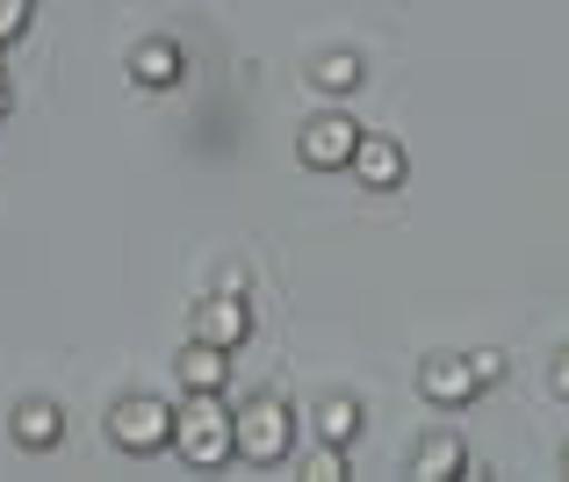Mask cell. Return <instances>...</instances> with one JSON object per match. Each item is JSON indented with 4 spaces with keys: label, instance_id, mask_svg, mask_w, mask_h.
Wrapping results in <instances>:
<instances>
[{
    "label": "cell",
    "instance_id": "6da1fadb",
    "mask_svg": "<svg viewBox=\"0 0 569 482\" xmlns=\"http://www.w3.org/2000/svg\"><path fill=\"white\" fill-rule=\"evenodd\" d=\"M296 446V403L260 389V396H238L231 403V454L252 461V469H281Z\"/></svg>",
    "mask_w": 569,
    "mask_h": 482
},
{
    "label": "cell",
    "instance_id": "7a4b0ae2",
    "mask_svg": "<svg viewBox=\"0 0 569 482\" xmlns=\"http://www.w3.org/2000/svg\"><path fill=\"white\" fill-rule=\"evenodd\" d=\"M167 446L188 469H223L231 461V403H223V389H181Z\"/></svg>",
    "mask_w": 569,
    "mask_h": 482
},
{
    "label": "cell",
    "instance_id": "3957f363",
    "mask_svg": "<svg viewBox=\"0 0 569 482\" xmlns=\"http://www.w3.org/2000/svg\"><path fill=\"white\" fill-rule=\"evenodd\" d=\"M109 446L116 454H167V440H173V403L167 396H152V389H130V396H116L109 403Z\"/></svg>",
    "mask_w": 569,
    "mask_h": 482
},
{
    "label": "cell",
    "instance_id": "277c9868",
    "mask_svg": "<svg viewBox=\"0 0 569 482\" xmlns=\"http://www.w3.org/2000/svg\"><path fill=\"white\" fill-rule=\"evenodd\" d=\"M353 144H361V123H353L347 109H318L303 123V138H296V159H303L310 173H347Z\"/></svg>",
    "mask_w": 569,
    "mask_h": 482
},
{
    "label": "cell",
    "instance_id": "5b68a950",
    "mask_svg": "<svg viewBox=\"0 0 569 482\" xmlns=\"http://www.w3.org/2000/svg\"><path fill=\"white\" fill-rule=\"evenodd\" d=\"M188 339H209V345H223V353H238V345L252 339V303H246V289L202 295V303H194V318H188Z\"/></svg>",
    "mask_w": 569,
    "mask_h": 482
},
{
    "label": "cell",
    "instance_id": "8992f818",
    "mask_svg": "<svg viewBox=\"0 0 569 482\" xmlns=\"http://www.w3.org/2000/svg\"><path fill=\"white\" fill-rule=\"evenodd\" d=\"M418 396L440 403V411H469V403L483 396V374H476L469 353H432L426 368H418Z\"/></svg>",
    "mask_w": 569,
    "mask_h": 482
},
{
    "label": "cell",
    "instance_id": "52a82bcc",
    "mask_svg": "<svg viewBox=\"0 0 569 482\" xmlns=\"http://www.w3.org/2000/svg\"><path fill=\"white\" fill-rule=\"evenodd\" d=\"M347 173L361 180V188L389 194V188H403V180H411V159H403V144H397V138H382V130H361V144H353Z\"/></svg>",
    "mask_w": 569,
    "mask_h": 482
},
{
    "label": "cell",
    "instance_id": "ba28073f",
    "mask_svg": "<svg viewBox=\"0 0 569 482\" xmlns=\"http://www.w3.org/2000/svg\"><path fill=\"white\" fill-rule=\"evenodd\" d=\"M188 72V51L173 37H138L130 43V80L138 87H173Z\"/></svg>",
    "mask_w": 569,
    "mask_h": 482
},
{
    "label": "cell",
    "instance_id": "9c48e42d",
    "mask_svg": "<svg viewBox=\"0 0 569 482\" xmlns=\"http://www.w3.org/2000/svg\"><path fill=\"white\" fill-rule=\"evenodd\" d=\"M58 440H66V411H58L51 396L14 403V446H22V454H51Z\"/></svg>",
    "mask_w": 569,
    "mask_h": 482
},
{
    "label": "cell",
    "instance_id": "30bf717a",
    "mask_svg": "<svg viewBox=\"0 0 569 482\" xmlns=\"http://www.w3.org/2000/svg\"><path fill=\"white\" fill-rule=\"evenodd\" d=\"M361 80H368V58L353 51V43H347V51H318V58H310V87H318L325 101L361 94Z\"/></svg>",
    "mask_w": 569,
    "mask_h": 482
},
{
    "label": "cell",
    "instance_id": "8fae6325",
    "mask_svg": "<svg viewBox=\"0 0 569 482\" xmlns=\"http://www.w3.org/2000/svg\"><path fill=\"white\" fill-rule=\"evenodd\" d=\"M173 382L181 389H231V353L209 339H188L181 360H173Z\"/></svg>",
    "mask_w": 569,
    "mask_h": 482
},
{
    "label": "cell",
    "instance_id": "7c38bea8",
    "mask_svg": "<svg viewBox=\"0 0 569 482\" xmlns=\"http://www.w3.org/2000/svg\"><path fill=\"white\" fill-rule=\"evenodd\" d=\"M469 469L476 461H469V446H461L455 432H432V440H418V454H411V482H455Z\"/></svg>",
    "mask_w": 569,
    "mask_h": 482
},
{
    "label": "cell",
    "instance_id": "4fadbf2b",
    "mask_svg": "<svg viewBox=\"0 0 569 482\" xmlns=\"http://www.w3.org/2000/svg\"><path fill=\"white\" fill-rule=\"evenodd\" d=\"M361 425H368L361 396H347V389L318 396V440H325V446H353V440H361Z\"/></svg>",
    "mask_w": 569,
    "mask_h": 482
},
{
    "label": "cell",
    "instance_id": "5bb4252c",
    "mask_svg": "<svg viewBox=\"0 0 569 482\" xmlns=\"http://www.w3.org/2000/svg\"><path fill=\"white\" fill-rule=\"evenodd\" d=\"M296 475H303V482H347L353 461H347V446H325V440H318V454L296 461Z\"/></svg>",
    "mask_w": 569,
    "mask_h": 482
},
{
    "label": "cell",
    "instance_id": "9a60e30c",
    "mask_svg": "<svg viewBox=\"0 0 569 482\" xmlns=\"http://www.w3.org/2000/svg\"><path fill=\"white\" fill-rule=\"evenodd\" d=\"M29 22H37V0H0V51H8V43H22Z\"/></svg>",
    "mask_w": 569,
    "mask_h": 482
},
{
    "label": "cell",
    "instance_id": "2e32d148",
    "mask_svg": "<svg viewBox=\"0 0 569 482\" xmlns=\"http://www.w3.org/2000/svg\"><path fill=\"white\" fill-rule=\"evenodd\" d=\"M469 360H476V374H483V389L505 382V353H498V345H483V353H469Z\"/></svg>",
    "mask_w": 569,
    "mask_h": 482
},
{
    "label": "cell",
    "instance_id": "e0dca14e",
    "mask_svg": "<svg viewBox=\"0 0 569 482\" xmlns=\"http://www.w3.org/2000/svg\"><path fill=\"white\" fill-rule=\"evenodd\" d=\"M548 389H556V396L569 403V345H562V353H556V368H548Z\"/></svg>",
    "mask_w": 569,
    "mask_h": 482
},
{
    "label": "cell",
    "instance_id": "ac0fdd59",
    "mask_svg": "<svg viewBox=\"0 0 569 482\" xmlns=\"http://www.w3.org/2000/svg\"><path fill=\"white\" fill-rule=\"evenodd\" d=\"M8 109H14V94H8V72H0V123H8Z\"/></svg>",
    "mask_w": 569,
    "mask_h": 482
},
{
    "label": "cell",
    "instance_id": "d6986e66",
    "mask_svg": "<svg viewBox=\"0 0 569 482\" xmlns=\"http://www.w3.org/2000/svg\"><path fill=\"white\" fill-rule=\"evenodd\" d=\"M562 482H569V446H562Z\"/></svg>",
    "mask_w": 569,
    "mask_h": 482
}]
</instances>
